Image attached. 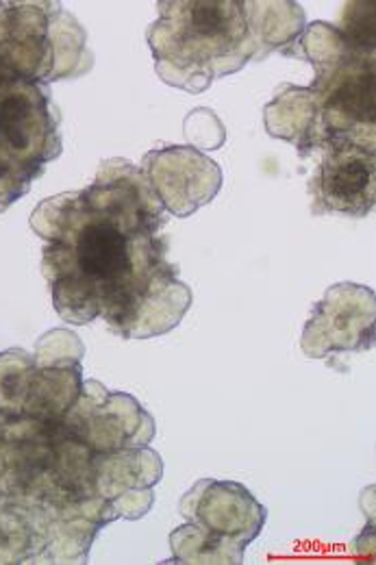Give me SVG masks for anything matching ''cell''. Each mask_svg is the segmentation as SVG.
Segmentation results:
<instances>
[{
    "mask_svg": "<svg viewBox=\"0 0 376 565\" xmlns=\"http://www.w3.org/2000/svg\"><path fill=\"white\" fill-rule=\"evenodd\" d=\"M142 257H163L152 231L144 235L127 231L114 213H92L75 233L76 273L107 298L133 302L138 281H142V270H138Z\"/></svg>",
    "mask_w": 376,
    "mask_h": 565,
    "instance_id": "cell-1",
    "label": "cell"
},
{
    "mask_svg": "<svg viewBox=\"0 0 376 565\" xmlns=\"http://www.w3.org/2000/svg\"><path fill=\"white\" fill-rule=\"evenodd\" d=\"M376 201L375 148L331 141L313 177V212L368 215Z\"/></svg>",
    "mask_w": 376,
    "mask_h": 565,
    "instance_id": "cell-2",
    "label": "cell"
}]
</instances>
